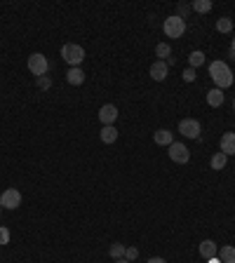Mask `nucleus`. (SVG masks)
<instances>
[{
  "label": "nucleus",
  "mask_w": 235,
  "mask_h": 263,
  "mask_svg": "<svg viewBox=\"0 0 235 263\" xmlns=\"http://www.w3.org/2000/svg\"><path fill=\"white\" fill-rule=\"evenodd\" d=\"M209 78L219 89H226L233 85V71L226 61H212L209 63Z\"/></svg>",
  "instance_id": "1"
},
{
  "label": "nucleus",
  "mask_w": 235,
  "mask_h": 263,
  "mask_svg": "<svg viewBox=\"0 0 235 263\" xmlns=\"http://www.w3.org/2000/svg\"><path fill=\"white\" fill-rule=\"evenodd\" d=\"M61 59L66 63H71V68H75L85 61V50L75 42H66V45H61Z\"/></svg>",
  "instance_id": "2"
},
{
  "label": "nucleus",
  "mask_w": 235,
  "mask_h": 263,
  "mask_svg": "<svg viewBox=\"0 0 235 263\" xmlns=\"http://www.w3.org/2000/svg\"><path fill=\"white\" fill-rule=\"evenodd\" d=\"M162 31H165V35L167 38H181L183 33H186V19H181L179 14H172V17H167L165 19V24H162Z\"/></svg>",
  "instance_id": "3"
},
{
  "label": "nucleus",
  "mask_w": 235,
  "mask_h": 263,
  "mask_svg": "<svg viewBox=\"0 0 235 263\" xmlns=\"http://www.w3.org/2000/svg\"><path fill=\"white\" fill-rule=\"evenodd\" d=\"M167 155H170L172 162H176V165H186L188 160H191V150L186 144L181 141H174L172 146H167Z\"/></svg>",
  "instance_id": "4"
},
{
  "label": "nucleus",
  "mask_w": 235,
  "mask_h": 263,
  "mask_svg": "<svg viewBox=\"0 0 235 263\" xmlns=\"http://www.w3.org/2000/svg\"><path fill=\"white\" fill-rule=\"evenodd\" d=\"M47 68H50V61H47V57L40 52H33L29 57V71H31L35 78H40V75H47Z\"/></svg>",
  "instance_id": "5"
},
{
  "label": "nucleus",
  "mask_w": 235,
  "mask_h": 263,
  "mask_svg": "<svg viewBox=\"0 0 235 263\" xmlns=\"http://www.w3.org/2000/svg\"><path fill=\"white\" fill-rule=\"evenodd\" d=\"M179 132H181L186 139H200L203 127H200V122H198L195 117H183L181 122H179Z\"/></svg>",
  "instance_id": "6"
},
{
  "label": "nucleus",
  "mask_w": 235,
  "mask_h": 263,
  "mask_svg": "<svg viewBox=\"0 0 235 263\" xmlns=\"http://www.w3.org/2000/svg\"><path fill=\"white\" fill-rule=\"evenodd\" d=\"M0 205H2V209H10V211L22 207V193L17 188H7L0 195Z\"/></svg>",
  "instance_id": "7"
},
{
  "label": "nucleus",
  "mask_w": 235,
  "mask_h": 263,
  "mask_svg": "<svg viewBox=\"0 0 235 263\" xmlns=\"http://www.w3.org/2000/svg\"><path fill=\"white\" fill-rule=\"evenodd\" d=\"M116 120H118V106L104 104L99 108V122H101V125H113Z\"/></svg>",
  "instance_id": "8"
},
{
  "label": "nucleus",
  "mask_w": 235,
  "mask_h": 263,
  "mask_svg": "<svg viewBox=\"0 0 235 263\" xmlns=\"http://www.w3.org/2000/svg\"><path fill=\"white\" fill-rule=\"evenodd\" d=\"M167 73H170V66L165 61H158V59H155V61L150 63V78H153L155 83H162V80L167 78Z\"/></svg>",
  "instance_id": "9"
},
{
  "label": "nucleus",
  "mask_w": 235,
  "mask_h": 263,
  "mask_svg": "<svg viewBox=\"0 0 235 263\" xmlns=\"http://www.w3.org/2000/svg\"><path fill=\"white\" fill-rule=\"evenodd\" d=\"M198 252H200V256H203L205 261H209V259H216L219 247H216V242H214V240H203V242H200V247H198Z\"/></svg>",
  "instance_id": "10"
},
{
  "label": "nucleus",
  "mask_w": 235,
  "mask_h": 263,
  "mask_svg": "<svg viewBox=\"0 0 235 263\" xmlns=\"http://www.w3.org/2000/svg\"><path fill=\"white\" fill-rule=\"evenodd\" d=\"M207 104L212 106V108H219V106H224L226 101V96H224V89H219V87H212L209 92H207Z\"/></svg>",
  "instance_id": "11"
},
{
  "label": "nucleus",
  "mask_w": 235,
  "mask_h": 263,
  "mask_svg": "<svg viewBox=\"0 0 235 263\" xmlns=\"http://www.w3.org/2000/svg\"><path fill=\"white\" fill-rule=\"evenodd\" d=\"M219 148H221V153H226V155H235V134L233 132H226L224 137H221Z\"/></svg>",
  "instance_id": "12"
},
{
  "label": "nucleus",
  "mask_w": 235,
  "mask_h": 263,
  "mask_svg": "<svg viewBox=\"0 0 235 263\" xmlns=\"http://www.w3.org/2000/svg\"><path fill=\"white\" fill-rule=\"evenodd\" d=\"M66 83L73 85V87H80V85L85 83V73H83V68H80V66L68 68V73H66Z\"/></svg>",
  "instance_id": "13"
},
{
  "label": "nucleus",
  "mask_w": 235,
  "mask_h": 263,
  "mask_svg": "<svg viewBox=\"0 0 235 263\" xmlns=\"http://www.w3.org/2000/svg\"><path fill=\"white\" fill-rule=\"evenodd\" d=\"M99 139H101L104 144H116V141H118V129H116V125H104V127H101Z\"/></svg>",
  "instance_id": "14"
},
{
  "label": "nucleus",
  "mask_w": 235,
  "mask_h": 263,
  "mask_svg": "<svg viewBox=\"0 0 235 263\" xmlns=\"http://www.w3.org/2000/svg\"><path fill=\"white\" fill-rule=\"evenodd\" d=\"M153 141H155L158 146H172V144H174V134H172L170 129H158V132L153 134Z\"/></svg>",
  "instance_id": "15"
},
{
  "label": "nucleus",
  "mask_w": 235,
  "mask_h": 263,
  "mask_svg": "<svg viewBox=\"0 0 235 263\" xmlns=\"http://www.w3.org/2000/svg\"><path fill=\"white\" fill-rule=\"evenodd\" d=\"M216 259L221 263H235V247L231 244H224V247H219V252H216Z\"/></svg>",
  "instance_id": "16"
},
{
  "label": "nucleus",
  "mask_w": 235,
  "mask_h": 263,
  "mask_svg": "<svg viewBox=\"0 0 235 263\" xmlns=\"http://www.w3.org/2000/svg\"><path fill=\"white\" fill-rule=\"evenodd\" d=\"M191 10L198 12V14H205V12L212 10V0H193V2H191Z\"/></svg>",
  "instance_id": "17"
},
{
  "label": "nucleus",
  "mask_w": 235,
  "mask_h": 263,
  "mask_svg": "<svg viewBox=\"0 0 235 263\" xmlns=\"http://www.w3.org/2000/svg\"><path fill=\"white\" fill-rule=\"evenodd\" d=\"M170 54H172V50H170L167 42H158V45H155V57H158V61H167Z\"/></svg>",
  "instance_id": "18"
},
{
  "label": "nucleus",
  "mask_w": 235,
  "mask_h": 263,
  "mask_svg": "<svg viewBox=\"0 0 235 263\" xmlns=\"http://www.w3.org/2000/svg\"><path fill=\"white\" fill-rule=\"evenodd\" d=\"M226 160H228V155L219 150V153H214V155H212L209 165H212V169H216V172H219V169H224V167H226Z\"/></svg>",
  "instance_id": "19"
},
{
  "label": "nucleus",
  "mask_w": 235,
  "mask_h": 263,
  "mask_svg": "<svg viewBox=\"0 0 235 263\" xmlns=\"http://www.w3.org/2000/svg\"><path fill=\"white\" fill-rule=\"evenodd\" d=\"M125 244H120V242H116V244H111V249H108V254H111V259L113 261H118V259H125Z\"/></svg>",
  "instance_id": "20"
},
{
  "label": "nucleus",
  "mask_w": 235,
  "mask_h": 263,
  "mask_svg": "<svg viewBox=\"0 0 235 263\" xmlns=\"http://www.w3.org/2000/svg\"><path fill=\"white\" fill-rule=\"evenodd\" d=\"M216 31L219 33H231L233 31V19H231V17H221V19L216 21Z\"/></svg>",
  "instance_id": "21"
},
{
  "label": "nucleus",
  "mask_w": 235,
  "mask_h": 263,
  "mask_svg": "<svg viewBox=\"0 0 235 263\" xmlns=\"http://www.w3.org/2000/svg\"><path fill=\"white\" fill-rule=\"evenodd\" d=\"M188 63H191V68H198V66H203V63H205V52H200V50L191 52V54H188Z\"/></svg>",
  "instance_id": "22"
},
{
  "label": "nucleus",
  "mask_w": 235,
  "mask_h": 263,
  "mask_svg": "<svg viewBox=\"0 0 235 263\" xmlns=\"http://www.w3.org/2000/svg\"><path fill=\"white\" fill-rule=\"evenodd\" d=\"M35 80H38V87H40V89H50V87H52V80H50L47 75H40V78H35Z\"/></svg>",
  "instance_id": "23"
},
{
  "label": "nucleus",
  "mask_w": 235,
  "mask_h": 263,
  "mask_svg": "<svg viewBox=\"0 0 235 263\" xmlns=\"http://www.w3.org/2000/svg\"><path fill=\"white\" fill-rule=\"evenodd\" d=\"M137 256H139V249H137V247H127V249H125V259H127L129 263L134 261Z\"/></svg>",
  "instance_id": "24"
},
{
  "label": "nucleus",
  "mask_w": 235,
  "mask_h": 263,
  "mask_svg": "<svg viewBox=\"0 0 235 263\" xmlns=\"http://www.w3.org/2000/svg\"><path fill=\"white\" fill-rule=\"evenodd\" d=\"M10 231L5 228V226H0V244H10Z\"/></svg>",
  "instance_id": "25"
},
{
  "label": "nucleus",
  "mask_w": 235,
  "mask_h": 263,
  "mask_svg": "<svg viewBox=\"0 0 235 263\" xmlns=\"http://www.w3.org/2000/svg\"><path fill=\"white\" fill-rule=\"evenodd\" d=\"M183 80H186V83H193V80H195V68L188 66V68L183 71Z\"/></svg>",
  "instance_id": "26"
},
{
  "label": "nucleus",
  "mask_w": 235,
  "mask_h": 263,
  "mask_svg": "<svg viewBox=\"0 0 235 263\" xmlns=\"http://www.w3.org/2000/svg\"><path fill=\"white\" fill-rule=\"evenodd\" d=\"M148 263H167V261H165L162 256H150V259H148Z\"/></svg>",
  "instance_id": "27"
},
{
  "label": "nucleus",
  "mask_w": 235,
  "mask_h": 263,
  "mask_svg": "<svg viewBox=\"0 0 235 263\" xmlns=\"http://www.w3.org/2000/svg\"><path fill=\"white\" fill-rule=\"evenodd\" d=\"M231 61H235V38H233V42H231Z\"/></svg>",
  "instance_id": "28"
},
{
  "label": "nucleus",
  "mask_w": 235,
  "mask_h": 263,
  "mask_svg": "<svg viewBox=\"0 0 235 263\" xmlns=\"http://www.w3.org/2000/svg\"><path fill=\"white\" fill-rule=\"evenodd\" d=\"M191 10V7H188V5H179V12H181V14H179V17H181L183 19V14H186V12Z\"/></svg>",
  "instance_id": "29"
},
{
  "label": "nucleus",
  "mask_w": 235,
  "mask_h": 263,
  "mask_svg": "<svg viewBox=\"0 0 235 263\" xmlns=\"http://www.w3.org/2000/svg\"><path fill=\"white\" fill-rule=\"evenodd\" d=\"M113 263H129L127 259H118V261H113Z\"/></svg>",
  "instance_id": "30"
},
{
  "label": "nucleus",
  "mask_w": 235,
  "mask_h": 263,
  "mask_svg": "<svg viewBox=\"0 0 235 263\" xmlns=\"http://www.w3.org/2000/svg\"><path fill=\"white\" fill-rule=\"evenodd\" d=\"M207 263H221V261H219V259H209V261H207Z\"/></svg>",
  "instance_id": "31"
},
{
  "label": "nucleus",
  "mask_w": 235,
  "mask_h": 263,
  "mask_svg": "<svg viewBox=\"0 0 235 263\" xmlns=\"http://www.w3.org/2000/svg\"><path fill=\"white\" fill-rule=\"evenodd\" d=\"M233 111H235V99H233Z\"/></svg>",
  "instance_id": "32"
},
{
  "label": "nucleus",
  "mask_w": 235,
  "mask_h": 263,
  "mask_svg": "<svg viewBox=\"0 0 235 263\" xmlns=\"http://www.w3.org/2000/svg\"><path fill=\"white\" fill-rule=\"evenodd\" d=\"M0 211H2V205H0Z\"/></svg>",
  "instance_id": "33"
}]
</instances>
